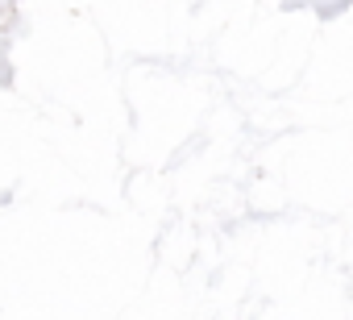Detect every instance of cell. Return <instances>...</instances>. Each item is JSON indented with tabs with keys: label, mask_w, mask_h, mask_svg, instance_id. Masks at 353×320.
Returning <instances> with one entry per match:
<instances>
[]
</instances>
